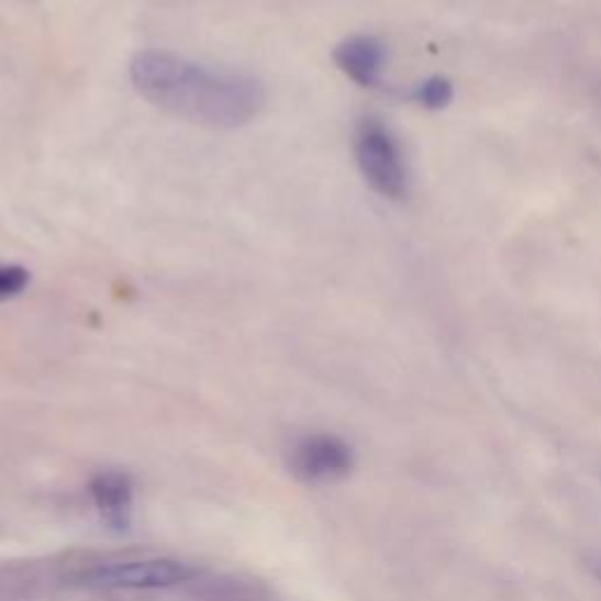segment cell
Listing matches in <instances>:
<instances>
[{"instance_id":"obj_1","label":"cell","mask_w":601,"mask_h":601,"mask_svg":"<svg viewBox=\"0 0 601 601\" xmlns=\"http://www.w3.org/2000/svg\"><path fill=\"white\" fill-rule=\"evenodd\" d=\"M130 78L153 107L214 130L249 125L266 107V88L259 78L200 64L169 49H144L136 55Z\"/></svg>"},{"instance_id":"obj_2","label":"cell","mask_w":601,"mask_h":601,"mask_svg":"<svg viewBox=\"0 0 601 601\" xmlns=\"http://www.w3.org/2000/svg\"><path fill=\"white\" fill-rule=\"evenodd\" d=\"M202 569L193 561L177 557H136L97 561L80 569L74 580L76 586L109 592H146L171 590L198 582Z\"/></svg>"},{"instance_id":"obj_3","label":"cell","mask_w":601,"mask_h":601,"mask_svg":"<svg viewBox=\"0 0 601 601\" xmlns=\"http://www.w3.org/2000/svg\"><path fill=\"white\" fill-rule=\"evenodd\" d=\"M355 163L374 193L402 200L409 191L404 156L398 140L379 118H365L355 130Z\"/></svg>"},{"instance_id":"obj_4","label":"cell","mask_w":601,"mask_h":601,"mask_svg":"<svg viewBox=\"0 0 601 601\" xmlns=\"http://www.w3.org/2000/svg\"><path fill=\"white\" fill-rule=\"evenodd\" d=\"M355 449L332 433H308L291 442L287 468L301 485L324 487L346 479L355 470Z\"/></svg>"},{"instance_id":"obj_5","label":"cell","mask_w":601,"mask_h":601,"mask_svg":"<svg viewBox=\"0 0 601 601\" xmlns=\"http://www.w3.org/2000/svg\"><path fill=\"white\" fill-rule=\"evenodd\" d=\"M101 522L113 531H127L134 512V482L125 470H101L88 485Z\"/></svg>"},{"instance_id":"obj_6","label":"cell","mask_w":601,"mask_h":601,"mask_svg":"<svg viewBox=\"0 0 601 601\" xmlns=\"http://www.w3.org/2000/svg\"><path fill=\"white\" fill-rule=\"evenodd\" d=\"M334 62L359 88H376L388 62V49L376 36H350L336 45Z\"/></svg>"},{"instance_id":"obj_7","label":"cell","mask_w":601,"mask_h":601,"mask_svg":"<svg viewBox=\"0 0 601 601\" xmlns=\"http://www.w3.org/2000/svg\"><path fill=\"white\" fill-rule=\"evenodd\" d=\"M414 99L425 109H444V107L452 104L454 88L446 78L435 76V78H427L419 85L416 92H414Z\"/></svg>"},{"instance_id":"obj_8","label":"cell","mask_w":601,"mask_h":601,"mask_svg":"<svg viewBox=\"0 0 601 601\" xmlns=\"http://www.w3.org/2000/svg\"><path fill=\"white\" fill-rule=\"evenodd\" d=\"M29 285V270L22 266L0 264V301L22 294Z\"/></svg>"}]
</instances>
